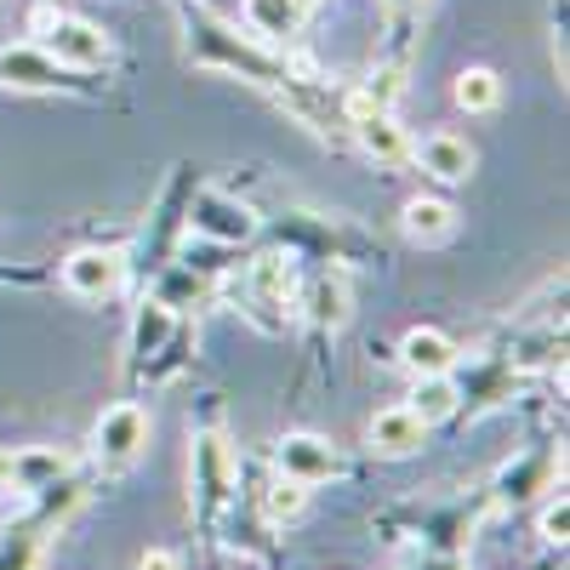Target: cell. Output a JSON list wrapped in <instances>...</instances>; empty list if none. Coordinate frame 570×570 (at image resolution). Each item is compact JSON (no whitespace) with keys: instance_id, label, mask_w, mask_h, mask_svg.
<instances>
[{"instance_id":"cell-1","label":"cell","mask_w":570,"mask_h":570,"mask_svg":"<svg viewBox=\"0 0 570 570\" xmlns=\"http://www.w3.org/2000/svg\"><path fill=\"white\" fill-rule=\"evenodd\" d=\"M80 502H86V485L75 480V473H63V480H52V485H40L35 491V508L18 519V525L0 531V570H35L40 553H46V542L58 537V525Z\"/></svg>"},{"instance_id":"cell-2","label":"cell","mask_w":570,"mask_h":570,"mask_svg":"<svg viewBox=\"0 0 570 570\" xmlns=\"http://www.w3.org/2000/svg\"><path fill=\"white\" fill-rule=\"evenodd\" d=\"M188 473H195V513L212 519L234 502V451L223 440V428H195V451H188Z\"/></svg>"},{"instance_id":"cell-3","label":"cell","mask_w":570,"mask_h":570,"mask_svg":"<svg viewBox=\"0 0 570 570\" xmlns=\"http://www.w3.org/2000/svg\"><path fill=\"white\" fill-rule=\"evenodd\" d=\"M564 480V451L559 445H531L525 456H513L497 480H491V502L497 508H525L542 491H553Z\"/></svg>"},{"instance_id":"cell-4","label":"cell","mask_w":570,"mask_h":570,"mask_svg":"<svg viewBox=\"0 0 570 570\" xmlns=\"http://www.w3.org/2000/svg\"><path fill=\"white\" fill-rule=\"evenodd\" d=\"M91 445H98V462L109 473L131 468L142 456V445H149V411H142L137 400H120L98 416V428H91Z\"/></svg>"},{"instance_id":"cell-5","label":"cell","mask_w":570,"mask_h":570,"mask_svg":"<svg viewBox=\"0 0 570 570\" xmlns=\"http://www.w3.org/2000/svg\"><path fill=\"white\" fill-rule=\"evenodd\" d=\"M40 46L52 52L63 69H98L109 63V35L98 23H86V18H63L52 12V23L40 29Z\"/></svg>"},{"instance_id":"cell-6","label":"cell","mask_w":570,"mask_h":570,"mask_svg":"<svg viewBox=\"0 0 570 570\" xmlns=\"http://www.w3.org/2000/svg\"><path fill=\"white\" fill-rule=\"evenodd\" d=\"M292 292H297V274H292V257H279V252H268V257H257V263H252V274H246V303H252L257 325L279 331L285 320H279L274 308H285V314H292Z\"/></svg>"},{"instance_id":"cell-7","label":"cell","mask_w":570,"mask_h":570,"mask_svg":"<svg viewBox=\"0 0 570 570\" xmlns=\"http://www.w3.org/2000/svg\"><path fill=\"white\" fill-rule=\"evenodd\" d=\"M63 285H69L75 297H86V303L115 297L120 285H126V252H115V246H91V252H75V257L63 263Z\"/></svg>"},{"instance_id":"cell-8","label":"cell","mask_w":570,"mask_h":570,"mask_svg":"<svg viewBox=\"0 0 570 570\" xmlns=\"http://www.w3.org/2000/svg\"><path fill=\"white\" fill-rule=\"evenodd\" d=\"M274 468L297 485H325V480H337V445L320 434H285L274 445Z\"/></svg>"},{"instance_id":"cell-9","label":"cell","mask_w":570,"mask_h":570,"mask_svg":"<svg viewBox=\"0 0 570 570\" xmlns=\"http://www.w3.org/2000/svg\"><path fill=\"white\" fill-rule=\"evenodd\" d=\"M0 80L23 91H58L75 80V69H63L46 46H12V52H0Z\"/></svg>"},{"instance_id":"cell-10","label":"cell","mask_w":570,"mask_h":570,"mask_svg":"<svg viewBox=\"0 0 570 570\" xmlns=\"http://www.w3.org/2000/svg\"><path fill=\"white\" fill-rule=\"evenodd\" d=\"M365 440H371L376 456H416L422 440H428V422H422L411 405H389V411H376V416H371Z\"/></svg>"},{"instance_id":"cell-11","label":"cell","mask_w":570,"mask_h":570,"mask_svg":"<svg viewBox=\"0 0 570 570\" xmlns=\"http://www.w3.org/2000/svg\"><path fill=\"white\" fill-rule=\"evenodd\" d=\"M188 223H195V234H206V240H223V246L246 240V234L257 228L252 206H240V200H223V195H200L195 206H188Z\"/></svg>"},{"instance_id":"cell-12","label":"cell","mask_w":570,"mask_h":570,"mask_svg":"<svg viewBox=\"0 0 570 570\" xmlns=\"http://www.w3.org/2000/svg\"><path fill=\"white\" fill-rule=\"evenodd\" d=\"M400 365L411 376H445V371H456V343L445 337V331H434V325H416V331H405V343H400Z\"/></svg>"},{"instance_id":"cell-13","label":"cell","mask_w":570,"mask_h":570,"mask_svg":"<svg viewBox=\"0 0 570 570\" xmlns=\"http://www.w3.org/2000/svg\"><path fill=\"white\" fill-rule=\"evenodd\" d=\"M246 29L263 40V46H285L297 29H303V18H308V0H246Z\"/></svg>"},{"instance_id":"cell-14","label":"cell","mask_w":570,"mask_h":570,"mask_svg":"<svg viewBox=\"0 0 570 570\" xmlns=\"http://www.w3.org/2000/svg\"><path fill=\"white\" fill-rule=\"evenodd\" d=\"M411 155H416V166L428 177H440V183H462L473 171V149H468L462 137H451V131H428Z\"/></svg>"},{"instance_id":"cell-15","label":"cell","mask_w":570,"mask_h":570,"mask_svg":"<svg viewBox=\"0 0 570 570\" xmlns=\"http://www.w3.org/2000/svg\"><path fill=\"white\" fill-rule=\"evenodd\" d=\"M171 331H177V314H171V303H166V297L142 303V308H137V325H131V371L149 365V360L166 348Z\"/></svg>"},{"instance_id":"cell-16","label":"cell","mask_w":570,"mask_h":570,"mask_svg":"<svg viewBox=\"0 0 570 570\" xmlns=\"http://www.w3.org/2000/svg\"><path fill=\"white\" fill-rule=\"evenodd\" d=\"M63 473H75L69 451H52V445H29V451H12V485H23L29 497H35L40 485L63 480Z\"/></svg>"},{"instance_id":"cell-17","label":"cell","mask_w":570,"mask_h":570,"mask_svg":"<svg viewBox=\"0 0 570 570\" xmlns=\"http://www.w3.org/2000/svg\"><path fill=\"white\" fill-rule=\"evenodd\" d=\"M411 411L434 428V422H445V416H456L462 411V383L445 371V376H416V389H411Z\"/></svg>"},{"instance_id":"cell-18","label":"cell","mask_w":570,"mask_h":570,"mask_svg":"<svg viewBox=\"0 0 570 570\" xmlns=\"http://www.w3.org/2000/svg\"><path fill=\"white\" fill-rule=\"evenodd\" d=\"M360 131V149L371 155V160H383V166H400L405 155H411V142H405V126L383 109V115H371V120H360L354 126Z\"/></svg>"},{"instance_id":"cell-19","label":"cell","mask_w":570,"mask_h":570,"mask_svg":"<svg viewBox=\"0 0 570 570\" xmlns=\"http://www.w3.org/2000/svg\"><path fill=\"white\" fill-rule=\"evenodd\" d=\"M451 228H456V212H451L445 200H434V195L405 200V234H411V240L440 246V240H451Z\"/></svg>"},{"instance_id":"cell-20","label":"cell","mask_w":570,"mask_h":570,"mask_svg":"<svg viewBox=\"0 0 570 570\" xmlns=\"http://www.w3.org/2000/svg\"><path fill=\"white\" fill-rule=\"evenodd\" d=\"M451 98H456V109H468V115H485V109L502 104V80H497L491 69H462L456 86H451Z\"/></svg>"},{"instance_id":"cell-21","label":"cell","mask_w":570,"mask_h":570,"mask_svg":"<svg viewBox=\"0 0 570 570\" xmlns=\"http://www.w3.org/2000/svg\"><path fill=\"white\" fill-rule=\"evenodd\" d=\"M308 320L337 331V325L348 320V285H343V279H331V274H320V279L308 285Z\"/></svg>"},{"instance_id":"cell-22","label":"cell","mask_w":570,"mask_h":570,"mask_svg":"<svg viewBox=\"0 0 570 570\" xmlns=\"http://www.w3.org/2000/svg\"><path fill=\"white\" fill-rule=\"evenodd\" d=\"M303 502H308V485H297V480H285V473H279V480L263 491V513L274 519V525H292V519L303 513Z\"/></svg>"},{"instance_id":"cell-23","label":"cell","mask_w":570,"mask_h":570,"mask_svg":"<svg viewBox=\"0 0 570 570\" xmlns=\"http://www.w3.org/2000/svg\"><path fill=\"white\" fill-rule=\"evenodd\" d=\"M537 531H542V542L564 548V537H570V502H564V491H553V497L542 502V513H537Z\"/></svg>"},{"instance_id":"cell-24","label":"cell","mask_w":570,"mask_h":570,"mask_svg":"<svg viewBox=\"0 0 570 570\" xmlns=\"http://www.w3.org/2000/svg\"><path fill=\"white\" fill-rule=\"evenodd\" d=\"M137 570H177V553H166V548H149L137 559Z\"/></svg>"},{"instance_id":"cell-25","label":"cell","mask_w":570,"mask_h":570,"mask_svg":"<svg viewBox=\"0 0 570 570\" xmlns=\"http://www.w3.org/2000/svg\"><path fill=\"white\" fill-rule=\"evenodd\" d=\"M0 485H12V445H0Z\"/></svg>"},{"instance_id":"cell-26","label":"cell","mask_w":570,"mask_h":570,"mask_svg":"<svg viewBox=\"0 0 570 570\" xmlns=\"http://www.w3.org/2000/svg\"><path fill=\"white\" fill-rule=\"evenodd\" d=\"M389 7H422V0H389Z\"/></svg>"},{"instance_id":"cell-27","label":"cell","mask_w":570,"mask_h":570,"mask_svg":"<svg viewBox=\"0 0 570 570\" xmlns=\"http://www.w3.org/2000/svg\"><path fill=\"white\" fill-rule=\"evenodd\" d=\"M308 7H314V0H308Z\"/></svg>"}]
</instances>
